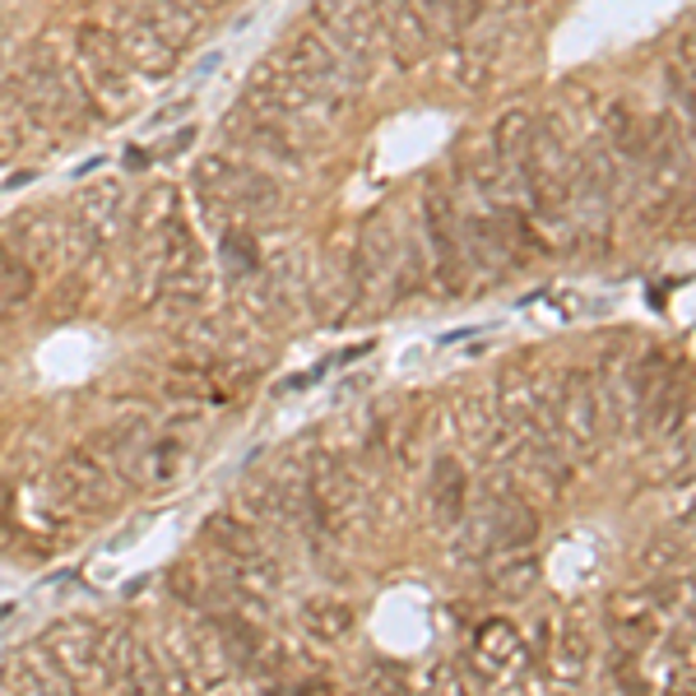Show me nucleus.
I'll list each match as a JSON object with an SVG mask.
<instances>
[{
    "mask_svg": "<svg viewBox=\"0 0 696 696\" xmlns=\"http://www.w3.org/2000/svg\"><path fill=\"white\" fill-rule=\"evenodd\" d=\"M186 455H190L186 437L177 428H167L163 437H149L144 446L130 455L126 469H130L135 483H167V478H177L186 469Z\"/></svg>",
    "mask_w": 696,
    "mask_h": 696,
    "instance_id": "f03ea898",
    "label": "nucleus"
},
{
    "mask_svg": "<svg viewBox=\"0 0 696 696\" xmlns=\"http://www.w3.org/2000/svg\"><path fill=\"white\" fill-rule=\"evenodd\" d=\"M149 432H153L149 409H130V414H121V418H112L107 428L89 432V437L80 441V446H84L93 460H98V464H107V469L116 474V469H126L130 455L149 441Z\"/></svg>",
    "mask_w": 696,
    "mask_h": 696,
    "instance_id": "f257e3e1",
    "label": "nucleus"
},
{
    "mask_svg": "<svg viewBox=\"0 0 696 696\" xmlns=\"http://www.w3.org/2000/svg\"><path fill=\"white\" fill-rule=\"evenodd\" d=\"M33 283H37L33 269L19 260V256H10V251H0V312H10V306L28 302V298H33Z\"/></svg>",
    "mask_w": 696,
    "mask_h": 696,
    "instance_id": "7ed1b4c3",
    "label": "nucleus"
},
{
    "mask_svg": "<svg viewBox=\"0 0 696 696\" xmlns=\"http://www.w3.org/2000/svg\"><path fill=\"white\" fill-rule=\"evenodd\" d=\"M302 627L316 636V641H335V636L348 631V613L339 604H325V599H312L302 604Z\"/></svg>",
    "mask_w": 696,
    "mask_h": 696,
    "instance_id": "20e7f679",
    "label": "nucleus"
}]
</instances>
